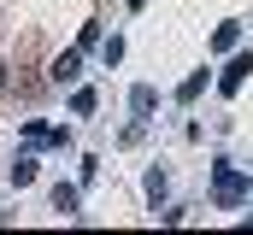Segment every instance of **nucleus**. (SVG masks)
<instances>
[{
    "label": "nucleus",
    "instance_id": "nucleus-1",
    "mask_svg": "<svg viewBox=\"0 0 253 235\" xmlns=\"http://www.w3.org/2000/svg\"><path fill=\"white\" fill-rule=\"evenodd\" d=\"M0 82H6V71H0Z\"/></svg>",
    "mask_w": 253,
    "mask_h": 235
}]
</instances>
